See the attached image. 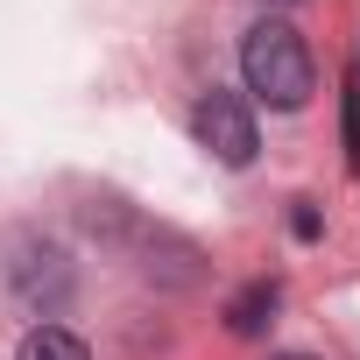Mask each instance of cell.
Here are the masks:
<instances>
[{
	"instance_id": "6da1fadb",
	"label": "cell",
	"mask_w": 360,
	"mask_h": 360,
	"mask_svg": "<svg viewBox=\"0 0 360 360\" xmlns=\"http://www.w3.org/2000/svg\"><path fill=\"white\" fill-rule=\"evenodd\" d=\"M240 78L276 113H297L311 99V85H318V64H311V50H304V36L290 22H255L248 43H240Z\"/></svg>"
},
{
	"instance_id": "7a4b0ae2",
	"label": "cell",
	"mask_w": 360,
	"mask_h": 360,
	"mask_svg": "<svg viewBox=\"0 0 360 360\" xmlns=\"http://www.w3.org/2000/svg\"><path fill=\"white\" fill-rule=\"evenodd\" d=\"M191 134H198V148H205L212 162H226V169H248V162H255V148H262L248 99H240V92H219V85L191 106Z\"/></svg>"
},
{
	"instance_id": "3957f363",
	"label": "cell",
	"mask_w": 360,
	"mask_h": 360,
	"mask_svg": "<svg viewBox=\"0 0 360 360\" xmlns=\"http://www.w3.org/2000/svg\"><path fill=\"white\" fill-rule=\"evenodd\" d=\"M276 297H283L276 283H248V290L226 304V325H233L240 339H248V332H262V325H269V311H276Z\"/></svg>"
},
{
	"instance_id": "277c9868",
	"label": "cell",
	"mask_w": 360,
	"mask_h": 360,
	"mask_svg": "<svg viewBox=\"0 0 360 360\" xmlns=\"http://www.w3.org/2000/svg\"><path fill=\"white\" fill-rule=\"evenodd\" d=\"M22 360H92V353H85V339L71 325H36L22 339Z\"/></svg>"
},
{
	"instance_id": "5b68a950",
	"label": "cell",
	"mask_w": 360,
	"mask_h": 360,
	"mask_svg": "<svg viewBox=\"0 0 360 360\" xmlns=\"http://www.w3.org/2000/svg\"><path fill=\"white\" fill-rule=\"evenodd\" d=\"M276 360H318V353H276Z\"/></svg>"
}]
</instances>
